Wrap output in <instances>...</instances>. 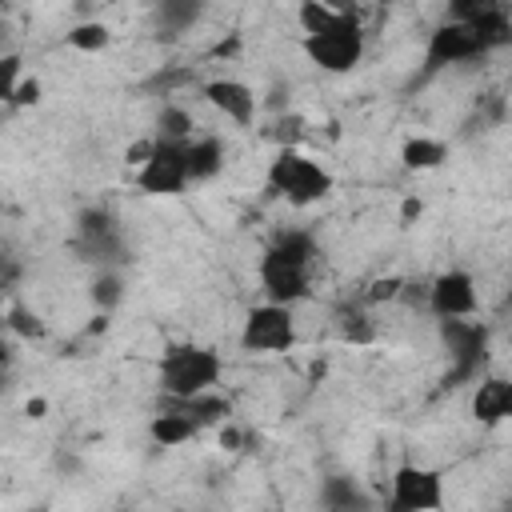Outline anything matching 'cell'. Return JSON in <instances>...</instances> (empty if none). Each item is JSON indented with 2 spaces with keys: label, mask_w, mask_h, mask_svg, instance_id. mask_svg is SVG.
Here are the masks:
<instances>
[{
  "label": "cell",
  "mask_w": 512,
  "mask_h": 512,
  "mask_svg": "<svg viewBox=\"0 0 512 512\" xmlns=\"http://www.w3.org/2000/svg\"><path fill=\"white\" fill-rule=\"evenodd\" d=\"M316 260H320V244L308 228H280L256 260V280H260L264 300L292 304V308L308 300Z\"/></svg>",
  "instance_id": "obj_1"
},
{
  "label": "cell",
  "mask_w": 512,
  "mask_h": 512,
  "mask_svg": "<svg viewBox=\"0 0 512 512\" xmlns=\"http://www.w3.org/2000/svg\"><path fill=\"white\" fill-rule=\"evenodd\" d=\"M224 376V356L196 340H176L156 360V384L164 396H196L212 392Z\"/></svg>",
  "instance_id": "obj_2"
},
{
  "label": "cell",
  "mask_w": 512,
  "mask_h": 512,
  "mask_svg": "<svg viewBox=\"0 0 512 512\" xmlns=\"http://www.w3.org/2000/svg\"><path fill=\"white\" fill-rule=\"evenodd\" d=\"M268 188L280 200H288L292 208H312L324 196H332L336 180H332V172L320 160H312L296 144H280L276 156L268 160Z\"/></svg>",
  "instance_id": "obj_3"
},
{
  "label": "cell",
  "mask_w": 512,
  "mask_h": 512,
  "mask_svg": "<svg viewBox=\"0 0 512 512\" xmlns=\"http://www.w3.org/2000/svg\"><path fill=\"white\" fill-rule=\"evenodd\" d=\"M300 48L320 72L344 76V72L360 68V60H364V24H360V16H332L328 24L304 32Z\"/></svg>",
  "instance_id": "obj_4"
},
{
  "label": "cell",
  "mask_w": 512,
  "mask_h": 512,
  "mask_svg": "<svg viewBox=\"0 0 512 512\" xmlns=\"http://www.w3.org/2000/svg\"><path fill=\"white\" fill-rule=\"evenodd\" d=\"M440 328V344L448 352V372H444V388H460L472 384L476 376H484L488 364V328L472 316H448L436 320Z\"/></svg>",
  "instance_id": "obj_5"
},
{
  "label": "cell",
  "mask_w": 512,
  "mask_h": 512,
  "mask_svg": "<svg viewBox=\"0 0 512 512\" xmlns=\"http://www.w3.org/2000/svg\"><path fill=\"white\" fill-rule=\"evenodd\" d=\"M296 340H300V328H296L292 304L260 300V304H252L244 312L240 352H248V356H280V352H292Z\"/></svg>",
  "instance_id": "obj_6"
},
{
  "label": "cell",
  "mask_w": 512,
  "mask_h": 512,
  "mask_svg": "<svg viewBox=\"0 0 512 512\" xmlns=\"http://www.w3.org/2000/svg\"><path fill=\"white\" fill-rule=\"evenodd\" d=\"M72 248L80 260L96 264V268H120L128 260V248H124V232H120V220L108 212V208H84L76 216V232H72Z\"/></svg>",
  "instance_id": "obj_7"
},
{
  "label": "cell",
  "mask_w": 512,
  "mask_h": 512,
  "mask_svg": "<svg viewBox=\"0 0 512 512\" xmlns=\"http://www.w3.org/2000/svg\"><path fill=\"white\" fill-rule=\"evenodd\" d=\"M192 184L188 176V140H160L152 144V156L136 168V188L144 196H180Z\"/></svg>",
  "instance_id": "obj_8"
},
{
  "label": "cell",
  "mask_w": 512,
  "mask_h": 512,
  "mask_svg": "<svg viewBox=\"0 0 512 512\" xmlns=\"http://www.w3.org/2000/svg\"><path fill=\"white\" fill-rule=\"evenodd\" d=\"M444 508V476L428 464H400L392 472L388 512H440Z\"/></svg>",
  "instance_id": "obj_9"
},
{
  "label": "cell",
  "mask_w": 512,
  "mask_h": 512,
  "mask_svg": "<svg viewBox=\"0 0 512 512\" xmlns=\"http://www.w3.org/2000/svg\"><path fill=\"white\" fill-rule=\"evenodd\" d=\"M488 48L480 44V36L460 24V20H440L432 32H428V44H424V72H440V68H456V64H468V60H484Z\"/></svg>",
  "instance_id": "obj_10"
},
{
  "label": "cell",
  "mask_w": 512,
  "mask_h": 512,
  "mask_svg": "<svg viewBox=\"0 0 512 512\" xmlns=\"http://www.w3.org/2000/svg\"><path fill=\"white\" fill-rule=\"evenodd\" d=\"M424 304L436 320H448V316H476L480 312V288H476V276L468 268H444L428 292H424Z\"/></svg>",
  "instance_id": "obj_11"
},
{
  "label": "cell",
  "mask_w": 512,
  "mask_h": 512,
  "mask_svg": "<svg viewBox=\"0 0 512 512\" xmlns=\"http://www.w3.org/2000/svg\"><path fill=\"white\" fill-rule=\"evenodd\" d=\"M200 96H204L224 120H232L236 128H252V124H256L260 100H256V92H252L244 80H236V76L204 80V84H200Z\"/></svg>",
  "instance_id": "obj_12"
},
{
  "label": "cell",
  "mask_w": 512,
  "mask_h": 512,
  "mask_svg": "<svg viewBox=\"0 0 512 512\" xmlns=\"http://www.w3.org/2000/svg\"><path fill=\"white\" fill-rule=\"evenodd\" d=\"M472 420L484 424V428H496V424H508L512 420V376H496V372H484L472 380Z\"/></svg>",
  "instance_id": "obj_13"
},
{
  "label": "cell",
  "mask_w": 512,
  "mask_h": 512,
  "mask_svg": "<svg viewBox=\"0 0 512 512\" xmlns=\"http://www.w3.org/2000/svg\"><path fill=\"white\" fill-rule=\"evenodd\" d=\"M316 504L328 508V512H364L372 508V496L364 492V484L356 476H344V472H332L320 480V492H316Z\"/></svg>",
  "instance_id": "obj_14"
},
{
  "label": "cell",
  "mask_w": 512,
  "mask_h": 512,
  "mask_svg": "<svg viewBox=\"0 0 512 512\" xmlns=\"http://www.w3.org/2000/svg\"><path fill=\"white\" fill-rule=\"evenodd\" d=\"M200 432H204L200 420H192V416H184L176 408H160V404H156V416L148 420V440L156 448H180V444L196 440Z\"/></svg>",
  "instance_id": "obj_15"
},
{
  "label": "cell",
  "mask_w": 512,
  "mask_h": 512,
  "mask_svg": "<svg viewBox=\"0 0 512 512\" xmlns=\"http://www.w3.org/2000/svg\"><path fill=\"white\" fill-rule=\"evenodd\" d=\"M160 408H176V412H184V416L200 420L204 428L224 424V420L232 416L228 396H220L216 388H212V392H196V396H164V392H160Z\"/></svg>",
  "instance_id": "obj_16"
},
{
  "label": "cell",
  "mask_w": 512,
  "mask_h": 512,
  "mask_svg": "<svg viewBox=\"0 0 512 512\" xmlns=\"http://www.w3.org/2000/svg\"><path fill=\"white\" fill-rule=\"evenodd\" d=\"M224 140L220 136H192L188 140V176L192 184H204V180H216L224 172Z\"/></svg>",
  "instance_id": "obj_17"
},
{
  "label": "cell",
  "mask_w": 512,
  "mask_h": 512,
  "mask_svg": "<svg viewBox=\"0 0 512 512\" xmlns=\"http://www.w3.org/2000/svg\"><path fill=\"white\" fill-rule=\"evenodd\" d=\"M204 16V0H152V24L160 36H180Z\"/></svg>",
  "instance_id": "obj_18"
},
{
  "label": "cell",
  "mask_w": 512,
  "mask_h": 512,
  "mask_svg": "<svg viewBox=\"0 0 512 512\" xmlns=\"http://www.w3.org/2000/svg\"><path fill=\"white\" fill-rule=\"evenodd\" d=\"M448 160V140H436V136H408L400 144V164L408 172H432Z\"/></svg>",
  "instance_id": "obj_19"
},
{
  "label": "cell",
  "mask_w": 512,
  "mask_h": 512,
  "mask_svg": "<svg viewBox=\"0 0 512 512\" xmlns=\"http://www.w3.org/2000/svg\"><path fill=\"white\" fill-rule=\"evenodd\" d=\"M88 304H92V312H116L124 304V272L96 268L88 280Z\"/></svg>",
  "instance_id": "obj_20"
},
{
  "label": "cell",
  "mask_w": 512,
  "mask_h": 512,
  "mask_svg": "<svg viewBox=\"0 0 512 512\" xmlns=\"http://www.w3.org/2000/svg\"><path fill=\"white\" fill-rule=\"evenodd\" d=\"M64 44H68V48H76V52L96 56V52H104V48L112 44V28H108L104 20H80L76 28H68V32H64Z\"/></svg>",
  "instance_id": "obj_21"
},
{
  "label": "cell",
  "mask_w": 512,
  "mask_h": 512,
  "mask_svg": "<svg viewBox=\"0 0 512 512\" xmlns=\"http://www.w3.org/2000/svg\"><path fill=\"white\" fill-rule=\"evenodd\" d=\"M336 332H340L344 344H352V348H368V344L376 340V320H372L364 308H344V312L336 316Z\"/></svg>",
  "instance_id": "obj_22"
},
{
  "label": "cell",
  "mask_w": 512,
  "mask_h": 512,
  "mask_svg": "<svg viewBox=\"0 0 512 512\" xmlns=\"http://www.w3.org/2000/svg\"><path fill=\"white\" fill-rule=\"evenodd\" d=\"M152 136H160V140H192L196 136L192 132V112L180 108V104H164L156 112V132Z\"/></svg>",
  "instance_id": "obj_23"
},
{
  "label": "cell",
  "mask_w": 512,
  "mask_h": 512,
  "mask_svg": "<svg viewBox=\"0 0 512 512\" xmlns=\"http://www.w3.org/2000/svg\"><path fill=\"white\" fill-rule=\"evenodd\" d=\"M4 328L16 336V340H44L48 336V324L32 312V308H24V304H8V312H4Z\"/></svg>",
  "instance_id": "obj_24"
},
{
  "label": "cell",
  "mask_w": 512,
  "mask_h": 512,
  "mask_svg": "<svg viewBox=\"0 0 512 512\" xmlns=\"http://www.w3.org/2000/svg\"><path fill=\"white\" fill-rule=\"evenodd\" d=\"M508 8L504 0H444V20H460V24H472L488 12H500Z\"/></svg>",
  "instance_id": "obj_25"
},
{
  "label": "cell",
  "mask_w": 512,
  "mask_h": 512,
  "mask_svg": "<svg viewBox=\"0 0 512 512\" xmlns=\"http://www.w3.org/2000/svg\"><path fill=\"white\" fill-rule=\"evenodd\" d=\"M404 288H408V284H404L400 276H376V280L368 284L364 300H368V304H388V300H400Z\"/></svg>",
  "instance_id": "obj_26"
},
{
  "label": "cell",
  "mask_w": 512,
  "mask_h": 512,
  "mask_svg": "<svg viewBox=\"0 0 512 512\" xmlns=\"http://www.w3.org/2000/svg\"><path fill=\"white\" fill-rule=\"evenodd\" d=\"M40 96H44V84H40L36 76H24V80L4 96V104H8V108H32V104H40Z\"/></svg>",
  "instance_id": "obj_27"
},
{
  "label": "cell",
  "mask_w": 512,
  "mask_h": 512,
  "mask_svg": "<svg viewBox=\"0 0 512 512\" xmlns=\"http://www.w3.org/2000/svg\"><path fill=\"white\" fill-rule=\"evenodd\" d=\"M0 72H4V84H0V92L8 96L24 76H20V56L16 52H4V60H0Z\"/></svg>",
  "instance_id": "obj_28"
},
{
  "label": "cell",
  "mask_w": 512,
  "mask_h": 512,
  "mask_svg": "<svg viewBox=\"0 0 512 512\" xmlns=\"http://www.w3.org/2000/svg\"><path fill=\"white\" fill-rule=\"evenodd\" d=\"M244 444H248V432L224 420V424H220V448H224V452H244Z\"/></svg>",
  "instance_id": "obj_29"
},
{
  "label": "cell",
  "mask_w": 512,
  "mask_h": 512,
  "mask_svg": "<svg viewBox=\"0 0 512 512\" xmlns=\"http://www.w3.org/2000/svg\"><path fill=\"white\" fill-rule=\"evenodd\" d=\"M240 48H244L240 32H228V40H216V44L208 48V56H212V60H232V56H240Z\"/></svg>",
  "instance_id": "obj_30"
},
{
  "label": "cell",
  "mask_w": 512,
  "mask_h": 512,
  "mask_svg": "<svg viewBox=\"0 0 512 512\" xmlns=\"http://www.w3.org/2000/svg\"><path fill=\"white\" fill-rule=\"evenodd\" d=\"M420 212H424V200H420V196H404V204H400V220L412 224V220H420Z\"/></svg>",
  "instance_id": "obj_31"
},
{
  "label": "cell",
  "mask_w": 512,
  "mask_h": 512,
  "mask_svg": "<svg viewBox=\"0 0 512 512\" xmlns=\"http://www.w3.org/2000/svg\"><path fill=\"white\" fill-rule=\"evenodd\" d=\"M108 324H112V312H92V320H88L84 336H104V332H108Z\"/></svg>",
  "instance_id": "obj_32"
},
{
  "label": "cell",
  "mask_w": 512,
  "mask_h": 512,
  "mask_svg": "<svg viewBox=\"0 0 512 512\" xmlns=\"http://www.w3.org/2000/svg\"><path fill=\"white\" fill-rule=\"evenodd\" d=\"M24 412H28L32 420H44V412H48V400H44V396H32V400L24 404Z\"/></svg>",
  "instance_id": "obj_33"
},
{
  "label": "cell",
  "mask_w": 512,
  "mask_h": 512,
  "mask_svg": "<svg viewBox=\"0 0 512 512\" xmlns=\"http://www.w3.org/2000/svg\"><path fill=\"white\" fill-rule=\"evenodd\" d=\"M0 4H4V8H16V4H20V0H0Z\"/></svg>",
  "instance_id": "obj_34"
},
{
  "label": "cell",
  "mask_w": 512,
  "mask_h": 512,
  "mask_svg": "<svg viewBox=\"0 0 512 512\" xmlns=\"http://www.w3.org/2000/svg\"><path fill=\"white\" fill-rule=\"evenodd\" d=\"M504 304H508V312H512V288H508V296H504Z\"/></svg>",
  "instance_id": "obj_35"
},
{
  "label": "cell",
  "mask_w": 512,
  "mask_h": 512,
  "mask_svg": "<svg viewBox=\"0 0 512 512\" xmlns=\"http://www.w3.org/2000/svg\"><path fill=\"white\" fill-rule=\"evenodd\" d=\"M508 340H512V336H508Z\"/></svg>",
  "instance_id": "obj_36"
}]
</instances>
